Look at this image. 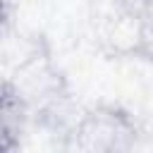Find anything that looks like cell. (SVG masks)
<instances>
[{
  "label": "cell",
  "instance_id": "7a4b0ae2",
  "mask_svg": "<svg viewBox=\"0 0 153 153\" xmlns=\"http://www.w3.org/2000/svg\"><path fill=\"white\" fill-rule=\"evenodd\" d=\"M136 53L143 60L153 62V14L146 17L139 26V36H136Z\"/></svg>",
  "mask_w": 153,
  "mask_h": 153
},
{
  "label": "cell",
  "instance_id": "6da1fadb",
  "mask_svg": "<svg viewBox=\"0 0 153 153\" xmlns=\"http://www.w3.org/2000/svg\"><path fill=\"white\" fill-rule=\"evenodd\" d=\"M134 146L136 124L115 105L86 110L67 134V153H131Z\"/></svg>",
  "mask_w": 153,
  "mask_h": 153
}]
</instances>
